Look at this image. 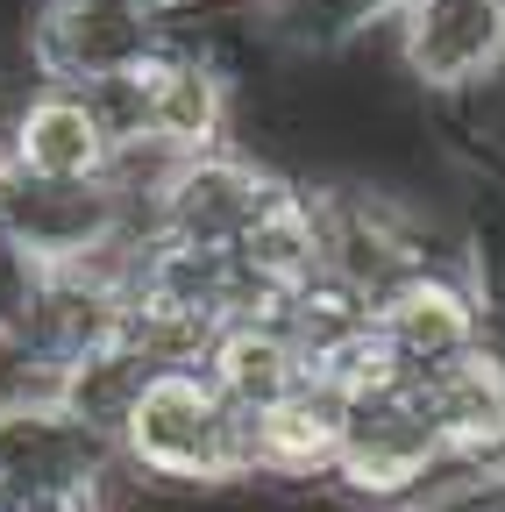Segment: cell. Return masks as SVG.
Instances as JSON below:
<instances>
[{"label":"cell","instance_id":"cell-10","mask_svg":"<svg viewBox=\"0 0 505 512\" xmlns=\"http://www.w3.org/2000/svg\"><path fill=\"white\" fill-rule=\"evenodd\" d=\"M413 399L456 470H505V349L477 342L413 384Z\"/></svg>","mask_w":505,"mask_h":512},{"label":"cell","instance_id":"cell-12","mask_svg":"<svg viewBox=\"0 0 505 512\" xmlns=\"http://www.w3.org/2000/svg\"><path fill=\"white\" fill-rule=\"evenodd\" d=\"M200 370L235 413H264L271 399L306 384V349L292 342V328L278 313H228L200 356Z\"/></svg>","mask_w":505,"mask_h":512},{"label":"cell","instance_id":"cell-7","mask_svg":"<svg viewBox=\"0 0 505 512\" xmlns=\"http://www.w3.org/2000/svg\"><path fill=\"white\" fill-rule=\"evenodd\" d=\"M164 36V15L136 8V0H43L22 57L36 86H100L114 72H129L136 57H150Z\"/></svg>","mask_w":505,"mask_h":512},{"label":"cell","instance_id":"cell-3","mask_svg":"<svg viewBox=\"0 0 505 512\" xmlns=\"http://www.w3.org/2000/svg\"><path fill=\"white\" fill-rule=\"evenodd\" d=\"M136 79V107H143V143L171 150V157H207L235 143V72L214 57V43H193L164 22L157 50L129 64Z\"/></svg>","mask_w":505,"mask_h":512},{"label":"cell","instance_id":"cell-8","mask_svg":"<svg viewBox=\"0 0 505 512\" xmlns=\"http://www.w3.org/2000/svg\"><path fill=\"white\" fill-rule=\"evenodd\" d=\"M278 192H285V171L264 164L257 150H242V143L207 150V157H185L171 171V185H164V200H157V235L185 242V249L228 256Z\"/></svg>","mask_w":505,"mask_h":512},{"label":"cell","instance_id":"cell-11","mask_svg":"<svg viewBox=\"0 0 505 512\" xmlns=\"http://www.w3.org/2000/svg\"><path fill=\"white\" fill-rule=\"evenodd\" d=\"M342 420H349V399L328 392L321 377H306L299 392L249 413V477L257 484H328L335 456H342Z\"/></svg>","mask_w":505,"mask_h":512},{"label":"cell","instance_id":"cell-6","mask_svg":"<svg viewBox=\"0 0 505 512\" xmlns=\"http://www.w3.org/2000/svg\"><path fill=\"white\" fill-rule=\"evenodd\" d=\"M370 335L385 342V356L399 363L406 384H420L441 363H456L477 342H491V328H484V285L463 264H420V271H406L385 299L370 306Z\"/></svg>","mask_w":505,"mask_h":512},{"label":"cell","instance_id":"cell-1","mask_svg":"<svg viewBox=\"0 0 505 512\" xmlns=\"http://www.w3.org/2000/svg\"><path fill=\"white\" fill-rule=\"evenodd\" d=\"M121 477L143 491H242L249 477V413H235L200 363L150 370L114 434Z\"/></svg>","mask_w":505,"mask_h":512},{"label":"cell","instance_id":"cell-9","mask_svg":"<svg viewBox=\"0 0 505 512\" xmlns=\"http://www.w3.org/2000/svg\"><path fill=\"white\" fill-rule=\"evenodd\" d=\"M0 164L36 185H107L114 136L79 86H36L0 128Z\"/></svg>","mask_w":505,"mask_h":512},{"label":"cell","instance_id":"cell-4","mask_svg":"<svg viewBox=\"0 0 505 512\" xmlns=\"http://www.w3.org/2000/svg\"><path fill=\"white\" fill-rule=\"evenodd\" d=\"M399 72L434 100H477L505 79V0H392Z\"/></svg>","mask_w":505,"mask_h":512},{"label":"cell","instance_id":"cell-5","mask_svg":"<svg viewBox=\"0 0 505 512\" xmlns=\"http://www.w3.org/2000/svg\"><path fill=\"white\" fill-rule=\"evenodd\" d=\"M121 477L114 441H100L93 427H79L65 406H15L0 413V512L22 505H65V498H93Z\"/></svg>","mask_w":505,"mask_h":512},{"label":"cell","instance_id":"cell-2","mask_svg":"<svg viewBox=\"0 0 505 512\" xmlns=\"http://www.w3.org/2000/svg\"><path fill=\"white\" fill-rule=\"evenodd\" d=\"M456 463L441 456V441L413 399V384H392V392H370L349 406L342 420V456L328 491L370 512H413Z\"/></svg>","mask_w":505,"mask_h":512}]
</instances>
